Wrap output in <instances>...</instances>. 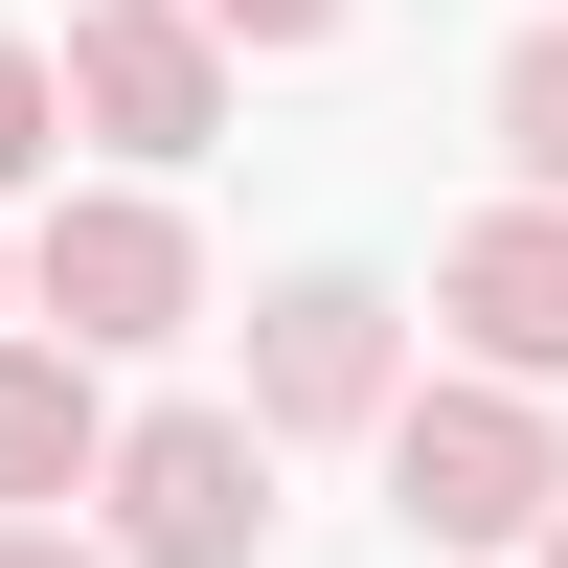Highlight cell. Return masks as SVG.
Segmentation results:
<instances>
[{"instance_id": "obj_1", "label": "cell", "mask_w": 568, "mask_h": 568, "mask_svg": "<svg viewBox=\"0 0 568 568\" xmlns=\"http://www.w3.org/2000/svg\"><path fill=\"white\" fill-rule=\"evenodd\" d=\"M91 500H114V568H251L273 546V433L251 409H136L91 455Z\"/></svg>"}, {"instance_id": "obj_2", "label": "cell", "mask_w": 568, "mask_h": 568, "mask_svg": "<svg viewBox=\"0 0 568 568\" xmlns=\"http://www.w3.org/2000/svg\"><path fill=\"white\" fill-rule=\"evenodd\" d=\"M387 500H409V546H524L568 500V455H546V409L478 364V387H409L387 409Z\"/></svg>"}, {"instance_id": "obj_3", "label": "cell", "mask_w": 568, "mask_h": 568, "mask_svg": "<svg viewBox=\"0 0 568 568\" xmlns=\"http://www.w3.org/2000/svg\"><path fill=\"white\" fill-rule=\"evenodd\" d=\"M182 296H205V251H182V205H136V182H91V205H45L23 227V318L45 342H182Z\"/></svg>"}, {"instance_id": "obj_4", "label": "cell", "mask_w": 568, "mask_h": 568, "mask_svg": "<svg viewBox=\"0 0 568 568\" xmlns=\"http://www.w3.org/2000/svg\"><path fill=\"white\" fill-rule=\"evenodd\" d=\"M69 114L114 160H205L227 136V23L205 0H69Z\"/></svg>"}, {"instance_id": "obj_5", "label": "cell", "mask_w": 568, "mask_h": 568, "mask_svg": "<svg viewBox=\"0 0 568 568\" xmlns=\"http://www.w3.org/2000/svg\"><path fill=\"white\" fill-rule=\"evenodd\" d=\"M387 409H409L387 296H364V273H296V296L251 318V433H387Z\"/></svg>"}, {"instance_id": "obj_6", "label": "cell", "mask_w": 568, "mask_h": 568, "mask_svg": "<svg viewBox=\"0 0 568 568\" xmlns=\"http://www.w3.org/2000/svg\"><path fill=\"white\" fill-rule=\"evenodd\" d=\"M433 318L500 364V387H568V205H546V182H524V205H478V227L433 251Z\"/></svg>"}, {"instance_id": "obj_7", "label": "cell", "mask_w": 568, "mask_h": 568, "mask_svg": "<svg viewBox=\"0 0 568 568\" xmlns=\"http://www.w3.org/2000/svg\"><path fill=\"white\" fill-rule=\"evenodd\" d=\"M91 455H114V409H91V342H0V500H69Z\"/></svg>"}, {"instance_id": "obj_8", "label": "cell", "mask_w": 568, "mask_h": 568, "mask_svg": "<svg viewBox=\"0 0 568 568\" xmlns=\"http://www.w3.org/2000/svg\"><path fill=\"white\" fill-rule=\"evenodd\" d=\"M500 160L568 205V23H546V45H500Z\"/></svg>"}, {"instance_id": "obj_9", "label": "cell", "mask_w": 568, "mask_h": 568, "mask_svg": "<svg viewBox=\"0 0 568 568\" xmlns=\"http://www.w3.org/2000/svg\"><path fill=\"white\" fill-rule=\"evenodd\" d=\"M69 160V69H45V45H0V182H45Z\"/></svg>"}, {"instance_id": "obj_10", "label": "cell", "mask_w": 568, "mask_h": 568, "mask_svg": "<svg viewBox=\"0 0 568 568\" xmlns=\"http://www.w3.org/2000/svg\"><path fill=\"white\" fill-rule=\"evenodd\" d=\"M227 45H342V0H205Z\"/></svg>"}, {"instance_id": "obj_11", "label": "cell", "mask_w": 568, "mask_h": 568, "mask_svg": "<svg viewBox=\"0 0 568 568\" xmlns=\"http://www.w3.org/2000/svg\"><path fill=\"white\" fill-rule=\"evenodd\" d=\"M0 568H114V546H69V524H0Z\"/></svg>"}, {"instance_id": "obj_12", "label": "cell", "mask_w": 568, "mask_h": 568, "mask_svg": "<svg viewBox=\"0 0 568 568\" xmlns=\"http://www.w3.org/2000/svg\"><path fill=\"white\" fill-rule=\"evenodd\" d=\"M546 568H568V500H546Z\"/></svg>"}]
</instances>
